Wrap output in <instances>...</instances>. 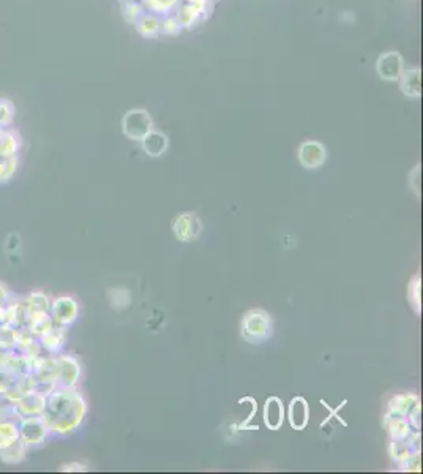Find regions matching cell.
Returning <instances> with one entry per match:
<instances>
[{
    "instance_id": "1",
    "label": "cell",
    "mask_w": 423,
    "mask_h": 474,
    "mask_svg": "<svg viewBox=\"0 0 423 474\" xmlns=\"http://www.w3.org/2000/svg\"><path fill=\"white\" fill-rule=\"evenodd\" d=\"M87 414V403L76 388L57 386L44 399L43 417L51 435L68 436L81 429Z\"/></svg>"
},
{
    "instance_id": "2",
    "label": "cell",
    "mask_w": 423,
    "mask_h": 474,
    "mask_svg": "<svg viewBox=\"0 0 423 474\" xmlns=\"http://www.w3.org/2000/svg\"><path fill=\"white\" fill-rule=\"evenodd\" d=\"M19 440L27 446V449H37L43 446L51 435L49 427L41 416L25 417L18 421Z\"/></svg>"
},
{
    "instance_id": "3",
    "label": "cell",
    "mask_w": 423,
    "mask_h": 474,
    "mask_svg": "<svg viewBox=\"0 0 423 474\" xmlns=\"http://www.w3.org/2000/svg\"><path fill=\"white\" fill-rule=\"evenodd\" d=\"M270 318L267 313L253 310L246 313L244 323H242V334L251 343H259L270 336Z\"/></svg>"
},
{
    "instance_id": "4",
    "label": "cell",
    "mask_w": 423,
    "mask_h": 474,
    "mask_svg": "<svg viewBox=\"0 0 423 474\" xmlns=\"http://www.w3.org/2000/svg\"><path fill=\"white\" fill-rule=\"evenodd\" d=\"M49 316L53 318L55 326L66 329L76 321L77 316H79V305H77V302L70 296L55 297L54 301H51Z\"/></svg>"
},
{
    "instance_id": "5",
    "label": "cell",
    "mask_w": 423,
    "mask_h": 474,
    "mask_svg": "<svg viewBox=\"0 0 423 474\" xmlns=\"http://www.w3.org/2000/svg\"><path fill=\"white\" fill-rule=\"evenodd\" d=\"M123 133L135 141H142L149 132H152V118L147 111L133 110L123 117Z\"/></svg>"
},
{
    "instance_id": "6",
    "label": "cell",
    "mask_w": 423,
    "mask_h": 474,
    "mask_svg": "<svg viewBox=\"0 0 423 474\" xmlns=\"http://www.w3.org/2000/svg\"><path fill=\"white\" fill-rule=\"evenodd\" d=\"M59 376L57 386L62 388H76L81 378V364L71 354H57Z\"/></svg>"
},
{
    "instance_id": "7",
    "label": "cell",
    "mask_w": 423,
    "mask_h": 474,
    "mask_svg": "<svg viewBox=\"0 0 423 474\" xmlns=\"http://www.w3.org/2000/svg\"><path fill=\"white\" fill-rule=\"evenodd\" d=\"M44 399L46 397L43 394H40L38 390H32V392L24 395L23 399L12 403L14 417L21 421L25 419V417L41 416L44 410Z\"/></svg>"
},
{
    "instance_id": "8",
    "label": "cell",
    "mask_w": 423,
    "mask_h": 474,
    "mask_svg": "<svg viewBox=\"0 0 423 474\" xmlns=\"http://www.w3.org/2000/svg\"><path fill=\"white\" fill-rule=\"evenodd\" d=\"M376 70H378V73L383 79H387V81L398 79L401 71L405 70L403 58H401L398 53H395V51H392V53H385L378 59Z\"/></svg>"
},
{
    "instance_id": "9",
    "label": "cell",
    "mask_w": 423,
    "mask_h": 474,
    "mask_svg": "<svg viewBox=\"0 0 423 474\" xmlns=\"http://www.w3.org/2000/svg\"><path fill=\"white\" fill-rule=\"evenodd\" d=\"M40 345L44 353L51 356H57L64 351L66 343V329L60 326H54L48 332L43 334L40 338Z\"/></svg>"
},
{
    "instance_id": "10",
    "label": "cell",
    "mask_w": 423,
    "mask_h": 474,
    "mask_svg": "<svg viewBox=\"0 0 423 474\" xmlns=\"http://www.w3.org/2000/svg\"><path fill=\"white\" fill-rule=\"evenodd\" d=\"M298 160L305 168H318L326 160V149L322 144L314 141L303 142L298 149Z\"/></svg>"
},
{
    "instance_id": "11",
    "label": "cell",
    "mask_w": 423,
    "mask_h": 474,
    "mask_svg": "<svg viewBox=\"0 0 423 474\" xmlns=\"http://www.w3.org/2000/svg\"><path fill=\"white\" fill-rule=\"evenodd\" d=\"M24 299L25 305V324L32 316L40 315V313H49L51 299L43 291H32Z\"/></svg>"
},
{
    "instance_id": "12",
    "label": "cell",
    "mask_w": 423,
    "mask_h": 474,
    "mask_svg": "<svg viewBox=\"0 0 423 474\" xmlns=\"http://www.w3.org/2000/svg\"><path fill=\"white\" fill-rule=\"evenodd\" d=\"M199 220L193 214H182L174 221V233L182 242H188L199 234Z\"/></svg>"
},
{
    "instance_id": "13",
    "label": "cell",
    "mask_w": 423,
    "mask_h": 474,
    "mask_svg": "<svg viewBox=\"0 0 423 474\" xmlns=\"http://www.w3.org/2000/svg\"><path fill=\"white\" fill-rule=\"evenodd\" d=\"M400 89L405 95L411 97V99H419L422 90H420V70L419 68H407L401 71L398 76Z\"/></svg>"
},
{
    "instance_id": "14",
    "label": "cell",
    "mask_w": 423,
    "mask_h": 474,
    "mask_svg": "<svg viewBox=\"0 0 423 474\" xmlns=\"http://www.w3.org/2000/svg\"><path fill=\"white\" fill-rule=\"evenodd\" d=\"M308 403L302 397H296L289 406V424L296 430H303L308 424Z\"/></svg>"
},
{
    "instance_id": "15",
    "label": "cell",
    "mask_w": 423,
    "mask_h": 474,
    "mask_svg": "<svg viewBox=\"0 0 423 474\" xmlns=\"http://www.w3.org/2000/svg\"><path fill=\"white\" fill-rule=\"evenodd\" d=\"M285 419V410H283V401L277 397H270L266 401L264 408V422L270 430H278Z\"/></svg>"
},
{
    "instance_id": "16",
    "label": "cell",
    "mask_w": 423,
    "mask_h": 474,
    "mask_svg": "<svg viewBox=\"0 0 423 474\" xmlns=\"http://www.w3.org/2000/svg\"><path fill=\"white\" fill-rule=\"evenodd\" d=\"M168 138L159 132H149L142 139L144 151L151 157H162L168 151Z\"/></svg>"
},
{
    "instance_id": "17",
    "label": "cell",
    "mask_w": 423,
    "mask_h": 474,
    "mask_svg": "<svg viewBox=\"0 0 423 474\" xmlns=\"http://www.w3.org/2000/svg\"><path fill=\"white\" fill-rule=\"evenodd\" d=\"M27 452H29L27 446H25L21 440H18L16 442H13V445H10L8 447L0 449V462H3L5 465H19L21 462L25 460Z\"/></svg>"
},
{
    "instance_id": "18",
    "label": "cell",
    "mask_w": 423,
    "mask_h": 474,
    "mask_svg": "<svg viewBox=\"0 0 423 474\" xmlns=\"http://www.w3.org/2000/svg\"><path fill=\"white\" fill-rule=\"evenodd\" d=\"M19 440V425L16 419H0V449L8 447Z\"/></svg>"
},
{
    "instance_id": "19",
    "label": "cell",
    "mask_w": 423,
    "mask_h": 474,
    "mask_svg": "<svg viewBox=\"0 0 423 474\" xmlns=\"http://www.w3.org/2000/svg\"><path fill=\"white\" fill-rule=\"evenodd\" d=\"M136 24L138 32L144 37L152 38L159 34V19L155 14H142V18Z\"/></svg>"
},
{
    "instance_id": "20",
    "label": "cell",
    "mask_w": 423,
    "mask_h": 474,
    "mask_svg": "<svg viewBox=\"0 0 423 474\" xmlns=\"http://www.w3.org/2000/svg\"><path fill=\"white\" fill-rule=\"evenodd\" d=\"M0 349H16V327L0 324Z\"/></svg>"
},
{
    "instance_id": "21",
    "label": "cell",
    "mask_w": 423,
    "mask_h": 474,
    "mask_svg": "<svg viewBox=\"0 0 423 474\" xmlns=\"http://www.w3.org/2000/svg\"><path fill=\"white\" fill-rule=\"evenodd\" d=\"M201 16H203V14H201L198 10L193 8L190 3H185L177 14V21L182 27H192L193 24L198 23Z\"/></svg>"
},
{
    "instance_id": "22",
    "label": "cell",
    "mask_w": 423,
    "mask_h": 474,
    "mask_svg": "<svg viewBox=\"0 0 423 474\" xmlns=\"http://www.w3.org/2000/svg\"><path fill=\"white\" fill-rule=\"evenodd\" d=\"M18 152V139L10 133L0 135V157H14Z\"/></svg>"
},
{
    "instance_id": "23",
    "label": "cell",
    "mask_w": 423,
    "mask_h": 474,
    "mask_svg": "<svg viewBox=\"0 0 423 474\" xmlns=\"http://www.w3.org/2000/svg\"><path fill=\"white\" fill-rule=\"evenodd\" d=\"M18 169V160L14 157H0V182L12 179Z\"/></svg>"
},
{
    "instance_id": "24",
    "label": "cell",
    "mask_w": 423,
    "mask_h": 474,
    "mask_svg": "<svg viewBox=\"0 0 423 474\" xmlns=\"http://www.w3.org/2000/svg\"><path fill=\"white\" fill-rule=\"evenodd\" d=\"M18 376L19 375L8 372V370H0V401L5 399V395L12 389V386L16 383Z\"/></svg>"
},
{
    "instance_id": "25",
    "label": "cell",
    "mask_w": 423,
    "mask_h": 474,
    "mask_svg": "<svg viewBox=\"0 0 423 474\" xmlns=\"http://www.w3.org/2000/svg\"><path fill=\"white\" fill-rule=\"evenodd\" d=\"M179 0H144L146 7L153 13H168L174 5H177Z\"/></svg>"
},
{
    "instance_id": "26",
    "label": "cell",
    "mask_w": 423,
    "mask_h": 474,
    "mask_svg": "<svg viewBox=\"0 0 423 474\" xmlns=\"http://www.w3.org/2000/svg\"><path fill=\"white\" fill-rule=\"evenodd\" d=\"M180 30H182V25L179 24L177 18H164L163 21L159 19V32L168 35H177Z\"/></svg>"
},
{
    "instance_id": "27",
    "label": "cell",
    "mask_w": 423,
    "mask_h": 474,
    "mask_svg": "<svg viewBox=\"0 0 423 474\" xmlns=\"http://www.w3.org/2000/svg\"><path fill=\"white\" fill-rule=\"evenodd\" d=\"M89 468L86 465H82V463H66V465H62L60 471H66V473H79V471H87Z\"/></svg>"
},
{
    "instance_id": "28",
    "label": "cell",
    "mask_w": 423,
    "mask_h": 474,
    "mask_svg": "<svg viewBox=\"0 0 423 474\" xmlns=\"http://www.w3.org/2000/svg\"><path fill=\"white\" fill-rule=\"evenodd\" d=\"M419 290H420V283H419V280H414V282L411 283V291H409V295H411V296H415V299H414V305L417 307V312L420 310V308H419V303H420Z\"/></svg>"
},
{
    "instance_id": "29",
    "label": "cell",
    "mask_w": 423,
    "mask_h": 474,
    "mask_svg": "<svg viewBox=\"0 0 423 474\" xmlns=\"http://www.w3.org/2000/svg\"><path fill=\"white\" fill-rule=\"evenodd\" d=\"M13 292L10 291V288L3 283H0V303H7L10 299H12Z\"/></svg>"
},
{
    "instance_id": "30",
    "label": "cell",
    "mask_w": 423,
    "mask_h": 474,
    "mask_svg": "<svg viewBox=\"0 0 423 474\" xmlns=\"http://www.w3.org/2000/svg\"><path fill=\"white\" fill-rule=\"evenodd\" d=\"M13 349H0V370H5Z\"/></svg>"
},
{
    "instance_id": "31",
    "label": "cell",
    "mask_w": 423,
    "mask_h": 474,
    "mask_svg": "<svg viewBox=\"0 0 423 474\" xmlns=\"http://www.w3.org/2000/svg\"><path fill=\"white\" fill-rule=\"evenodd\" d=\"M250 400H251V403H253V405H251V406H253V410H251L250 416L246 417V421L244 422V424H240V429H248V424L253 421V417H255L256 411H257V403H256V400H255V399H251V397H250Z\"/></svg>"
},
{
    "instance_id": "32",
    "label": "cell",
    "mask_w": 423,
    "mask_h": 474,
    "mask_svg": "<svg viewBox=\"0 0 423 474\" xmlns=\"http://www.w3.org/2000/svg\"><path fill=\"white\" fill-rule=\"evenodd\" d=\"M415 457H419V456H417V454H412V456H409V457H406V463H409L411 458H415ZM411 470H412V471H419V470H420V463H415V465H412V466H411Z\"/></svg>"
},
{
    "instance_id": "33",
    "label": "cell",
    "mask_w": 423,
    "mask_h": 474,
    "mask_svg": "<svg viewBox=\"0 0 423 474\" xmlns=\"http://www.w3.org/2000/svg\"><path fill=\"white\" fill-rule=\"evenodd\" d=\"M5 323V303H0V324Z\"/></svg>"
},
{
    "instance_id": "34",
    "label": "cell",
    "mask_w": 423,
    "mask_h": 474,
    "mask_svg": "<svg viewBox=\"0 0 423 474\" xmlns=\"http://www.w3.org/2000/svg\"><path fill=\"white\" fill-rule=\"evenodd\" d=\"M122 2H135V0H122Z\"/></svg>"
}]
</instances>
